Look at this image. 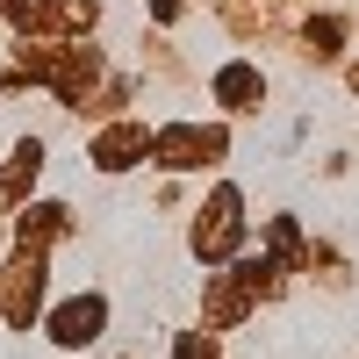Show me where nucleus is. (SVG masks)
<instances>
[{
  "instance_id": "nucleus-1",
  "label": "nucleus",
  "mask_w": 359,
  "mask_h": 359,
  "mask_svg": "<svg viewBox=\"0 0 359 359\" xmlns=\"http://www.w3.org/2000/svg\"><path fill=\"white\" fill-rule=\"evenodd\" d=\"M101 323H108V302H101V294H79V302H65V309L50 316V338L65 345V352H79V345L101 338Z\"/></svg>"
},
{
  "instance_id": "nucleus-2",
  "label": "nucleus",
  "mask_w": 359,
  "mask_h": 359,
  "mask_svg": "<svg viewBox=\"0 0 359 359\" xmlns=\"http://www.w3.org/2000/svg\"><path fill=\"white\" fill-rule=\"evenodd\" d=\"M158 158L165 165H216L223 158V130H194V123H180L158 137Z\"/></svg>"
},
{
  "instance_id": "nucleus-3",
  "label": "nucleus",
  "mask_w": 359,
  "mask_h": 359,
  "mask_svg": "<svg viewBox=\"0 0 359 359\" xmlns=\"http://www.w3.org/2000/svg\"><path fill=\"white\" fill-rule=\"evenodd\" d=\"M237 245V187H216V201H208V223H194V252L216 259Z\"/></svg>"
},
{
  "instance_id": "nucleus-4",
  "label": "nucleus",
  "mask_w": 359,
  "mask_h": 359,
  "mask_svg": "<svg viewBox=\"0 0 359 359\" xmlns=\"http://www.w3.org/2000/svg\"><path fill=\"white\" fill-rule=\"evenodd\" d=\"M216 101L237 108V115H252V108L266 101V79H259L252 65H223V72H216Z\"/></svg>"
},
{
  "instance_id": "nucleus-5",
  "label": "nucleus",
  "mask_w": 359,
  "mask_h": 359,
  "mask_svg": "<svg viewBox=\"0 0 359 359\" xmlns=\"http://www.w3.org/2000/svg\"><path fill=\"white\" fill-rule=\"evenodd\" d=\"M36 302H43V266L22 259L15 280H8V323H29V316H36Z\"/></svg>"
},
{
  "instance_id": "nucleus-6",
  "label": "nucleus",
  "mask_w": 359,
  "mask_h": 359,
  "mask_svg": "<svg viewBox=\"0 0 359 359\" xmlns=\"http://www.w3.org/2000/svg\"><path fill=\"white\" fill-rule=\"evenodd\" d=\"M137 151H144V130H108L94 144V165L101 172H123V165H137Z\"/></svg>"
},
{
  "instance_id": "nucleus-7",
  "label": "nucleus",
  "mask_w": 359,
  "mask_h": 359,
  "mask_svg": "<svg viewBox=\"0 0 359 359\" xmlns=\"http://www.w3.org/2000/svg\"><path fill=\"white\" fill-rule=\"evenodd\" d=\"M180 359H208V345L201 338H180Z\"/></svg>"
}]
</instances>
